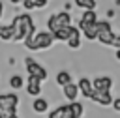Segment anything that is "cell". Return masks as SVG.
<instances>
[{"label":"cell","instance_id":"obj_1","mask_svg":"<svg viewBox=\"0 0 120 118\" xmlns=\"http://www.w3.org/2000/svg\"><path fill=\"white\" fill-rule=\"evenodd\" d=\"M11 24H13V39H15V41H21V39H24L26 36H32V34L36 32V26H34V22H32V17L26 15V13L17 15Z\"/></svg>","mask_w":120,"mask_h":118},{"label":"cell","instance_id":"obj_2","mask_svg":"<svg viewBox=\"0 0 120 118\" xmlns=\"http://www.w3.org/2000/svg\"><path fill=\"white\" fill-rule=\"evenodd\" d=\"M54 37L52 34L47 30H41V32H34L32 36H26L24 37V45L30 49V51H38V49H49L52 45Z\"/></svg>","mask_w":120,"mask_h":118},{"label":"cell","instance_id":"obj_3","mask_svg":"<svg viewBox=\"0 0 120 118\" xmlns=\"http://www.w3.org/2000/svg\"><path fill=\"white\" fill-rule=\"evenodd\" d=\"M24 64H26V71H28V75L38 77L39 81H45V79H47V69H45L43 66H39L36 60L26 58V60H24Z\"/></svg>","mask_w":120,"mask_h":118},{"label":"cell","instance_id":"obj_4","mask_svg":"<svg viewBox=\"0 0 120 118\" xmlns=\"http://www.w3.org/2000/svg\"><path fill=\"white\" fill-rule=\"evenodd\" d=\"M88 99H92V101H96V103L107 107V105H111L112 96H111V90H92V94H90Z\"/></svg>","mask_w":120,"mask_h":118},{"label":"cell","instance_id":"obj_5","mask_svg":"<svg viewBox=\"0 0 120 118\" xmlns=\"http://www.w3.org/2000/svg\"><path fill=\"white\" fill-rule=\"evenodd\" d=\"M77 32V28L75 26H71V24H64V26H60L56 32H52V37L54 39H60V41H66L71 34H75Z\"/></svg>","mask_w":120,"mask_h":118},{"label":"cell","instance_id":"obj_6","mask_svg":"<svg viewBox=\"0 0 120 118\" xmlns=\"http://www.w3.org/2000/svg\"><path fill=\"white\" fill-rule=\"evenodd\" d=\"M26 90H28V94H30V96H39V92H41V81H39L38 77L28 75V84H26Z\"/></svg>","mask_w":120,"mask_h":118},{"label":"cell","instance_id":"obj_7","mask_svg":"<svg viewBox=\"0 0 120 118\" xmlns=\"http://www.w3.org/2000/svg\"><path fill=\"white\" fill-rule=\"evenodd\" d=\"M111 86H112L111 77H98V79L92 81V88L94 90H111Z\"/></svg>","mask_w":120,"mask_h":118},{"label":"cell","instance_id":"obj_8","mask_svg":"<svg viewBox=\"0 0 120 118\" xmlns=\"http://www.w3.org/2000/svg\"><path fill=\"white\" fill-rule=\"evenodd\" d=\"M79 28L84 32V37L88 39V41H92V39H96V36H98V26H96V22H88V24H79Z\"/></svg>","mask_w":120,"mask_h":118},{"label":"cell","instance_id":"obj_9","mask_svg":"<svg viewBox=\"0 0 120 118\" xmlns=\"http://www.w3.org/2000/svg\"><path fill=\"white\" fill-rule=\"evenodd\" d=\"M49 118H75V116H71L69 105H60V107H56V109L49 114Z\"/></svg>","mask_w":120,"mask_h":118},{"label":"cell","instance_id":"obj_10","mask_svg":"<svg viewBox=\"0 0 120 118\" xmlns=\"http://www.w3.org/2000/svg\"><path fill=\"white\" fill-rule=\"evenodd\" d=\"M62 88H64V96H66L69 101H75V97L79 96V86H77L75 82H71V81H69V82H68V84H64Z\"/></svg>","mask_w":120,"mask_h":118},{"label":"cell","instance_id":"obj_11","mask_svg":"<svg viewBox=\"0 0 120 118\" xmlns=\"http://www.w3.org/2000/svg\"><path fill=\"white\" fill-rule=\"evenodd\" d=\"M0 105L2 107H17L19 105V96L17 94H2L0 96Z\"/></svg>","mask_w":120,"mask_h":118},{"label":"cell","instance_id":"obj_12","mask_svg":"<svg viewBox=\"0 0 120 118\" xmlns=\"http://www.w3.org/2000/svg\"><path fill=\"white\" fill-rule=\"evenodd\" d=\"M77 86H79V92H81L84 97H90V94H92V90H94V88H92V82H90L86 77H82V79L77 82Z\"/></svg>","mask_w":120,"mask_h":118},{"label":"cell","instance_id":"obj_13","mask_svg":"<svg viewBox=\"0 0 120 118\" xmlns=\"http://www.w3.org/2000/svg\"><path fill=\"white\" fill-rule=\"evenodd\" d=\"M32 109H34V112L41 114V112H45V111L49 109V103H47V99H43V97H38V99H34V103H32Z\"/></svg>","mask_w":120,"mask_h":118},{"label":"cell","instance_id":"obj_14","mask_svg":"<svg viewBox=\"0 0 120 118\" xmlns=\"http://www.w3.org/2000/svg\"><path fill=\"white\" fill-rule=\"evenodd\" d=\"M96 21H98L96 11H94V9H86V11L82 13V19H81L79 24H88V22H96Z\"/></svg>","mask_w":120,"mask_h":118},{"label":"cell","instance_id":"obj_15","mask_svg":"<svg viewBox=\"0 0 120 118\" xmlns=\"http://www.w3.org/2000/svg\"><path fill=\"white\" fill-rule=\"evenodd\" d=\"M112 36H114L112 30H109V32H98L96 39H99L103 45H111V43H112Z\"/></svg>","mask_w":120,"mask_h":118},{"label":"cell","instance_id":"obj_16","mask_svg":"<svg viewBox=\"0 0 120 118\" xmlns=\"http://www.w3.org/2000/svg\"><path fill=\"white\" fill-rule=\"evenodd\" d=\"M0 118H17V107H2L0 105Z\"/></svg>","mask_w":120,"mask_h":118},{"label":"cell","instance_id":"obj_17","mask_svg":"<svg viewBox=\"0 0 120 118\" xmlns=\"http://www.w3.org/2000/svg\"><path fill=\"white\" fill-rule=\"evenodd\" d=\"M0 37L4 41H11L13 39V24L9 26H0Z\"/></svg>","mask_w":120,"mask_h":118},{"label":"cell","instance_id":"obj_18","mask_svg":"<svg viewBox=\"0 0 120 118\" xmlns=\"http://www.w3.org/2000/svg\"><path fill=\"white\" fill-rule=\"evenodd\" d=\"M60 26H62V24H60V21L56 19V15H51V17H49V21H47V28H49V32L52 34V32H56Z\"/></svg>","mask_w":120,"mask_h":118},{"label":"cell","instance_id":"obj_19","mask_svg":"<svg viewBox=\"0 0 120 118\" xmlns=\"http://www.w3.org/2000/svg\"><path fill=\"white\" fill-rule=\"evenodd\" d=\"M71 81V75L68 73V71H60L58 75H56V84L58 86H64V84H68Z\"/></svg>","mask_w":120,"mask_h":118},{"label":"cell","instance_id":"obj_20","mask_svg":"<svg viewBox=\"0 0 120 118\" xmlns=\"http://www.w3.org/2000/svg\"><path fill=\"white\" fill-rule=\"evenodd\" d=\"M75 6L82 9H96V0H75Z\"/></svg>","mask_w":120,"mask_h":118},{"label":"cell","instance_id":"obj_21","mask_svg":"<svg viewBox=\"0 0 120 118\" xmlns=\"http://www.w3.org/2000/svg\"><path fill=\"white\" fill-rule=\"evenodd\" d=\"M79 36H81V34H79V30H77L75 34H71V36L66 39V41H68V45H69L71 49H79V45H81V41H79Z\"/></svg>","mask_w":120,"mask_h":118},{"label":"cell","instance_id":"obj_22","mask_svg":"<svg viewBox=\"0 0 120 118\" xmlns=\"http://www.w3.org/2000/svg\"><path fill=\"white\" fill-rule=\"evenodd\" d=\"M69 111H71V116H82V105L79 101H71Z\"/></svg>","mask_w":120,"mask_h":118},{"label":"cell","instance_id":"obj_23","mask_svg":"<svg viewBox=\"0 0 120 118\" xmlns=\"http://www.w3.org/2000/svg\"><path fill=\"white\" fill-rule=\"evenodd\" d=\"M56 19L60 21V24H62V26H64V24H71V17H69V13H68V11L56 13Z\"/></svg>","mask_w":120,"mask_h":118},{"label":"cell","instance_id":"obj_24","mask_svg":"<svg viewBox=\"0 0 120 118\" xmlns=\"http://www.w3.org/2000/svg\"><path fill=\"white\" fill-rule=\"evenodd\" d=\"M9 84H11V88H15V90H19V88L22 86V79H21L19 75H13V77L9 79Z\"/></svg>","mask_w":120,"mask_h":118},{"label":"cell","instance_id":"obj_25","mask_svg":"<svg viewBox=\"0 0 120 118\" xmlns=\"http://www.w3.org/2000/svg\"><path fill=\"white\" fill-rule=\"evenodd\" d=\"M34 2V7H45L47 6V0H32Z\"/></svg>","mask_w":120,"mask_h":118},{"label":"cell","instance_id":"obj_26","mask_svg":"<svg viewBox=\"0 0 120 118\" xmlns=\"http://www.w3.org/2000/svg\"><path fill=\"white\" fill-rule=\"evenodd\" d=\"M111 103H112V109H114V111H120V99H118V97H116V99H112Z\"/></svg>","mask_w":120,"mask_h":118},{"label":"cell","instance_id":"obj_27","mask_svg":"<svg viewBox=\"0 0 120 118\" xmlns=\"http://www.w3.org/2000/svg\"><path fill=\"white\" fill-rule=\"evenodd\" d=\"M107 17H109V19L114 17V9H109V11H107Z\"/></svg>","mask_w":120,"mask_h":118},{"label":"cell","instance_id":"obj_28","mask_svg":"<svg viewBox=\"0 0 120 118\" xmlns=\"http://www.w3.org/2000/svg\"><path fill=\"white\" fill-rule=\"evenodd\" d=\"M9 2H13V4H19V2H22V0H9Z\"/></svg>","mask_w":120,"mask_h":118},{"label":"cell","instance_id":"obj_29","mask_svg":"<svg viewBox=\"0 0 120 118\" xmlns=\"http://www.w3.org/2000/svg\"><path fill=\"white\" fill-rule=\"evenodd\" d=\"M2 13H4V9H2V2H0V17H2Z\"/></svg>","mask_w":120,"mask_h":118}]
</instances>
